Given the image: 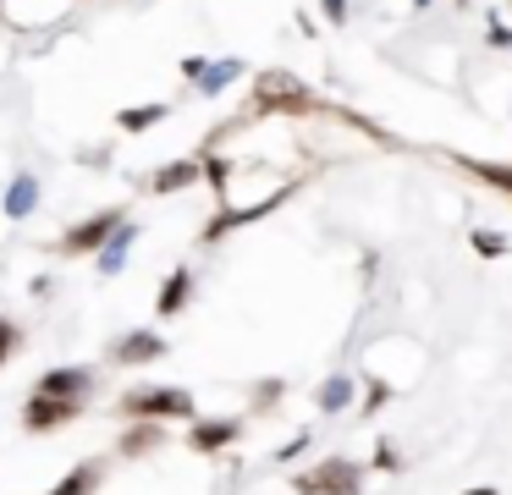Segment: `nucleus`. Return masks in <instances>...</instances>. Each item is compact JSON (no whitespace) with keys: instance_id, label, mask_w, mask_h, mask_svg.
<instances>
[{"instance_id":"nucleus-1","label":"nucleus","mask_w":512,"mask_h":495,"mask_svg":"<svg viewBox=\"0 0 512 495\" xmlns=\"http://www.w3.org/2000/svg\"><path fill=\"white\" fill-rule=\"evenodd\" d=\"M254 110L259 116H336V121H353L347 110H331L320 94H309L292 72H259L254 77Z\"/></svg>"},{"instance_id":"nucleus-2","label":"nucleus","mask_w":512,"mask_h":495,"mask_svg":"<svg viewBox=\"0 0 512 495\" xmlns=\"http://www.w3.org/2000/svg\"><path fill=\"white\" fill-rule=\"evenodd\" d=\"M122 418H193V396L182 385H144V391H127L122 396Z\"/></svg>"},{"instance_id":"nucleus-3","label":"nucleus","mask_w":512,"mask_h":495,"mask_svg":"<svg viewBox=\"0 0 512 495\" xmlns=\"http://www.w3.org/2000/svg\"><path fill=\"white\" fill-rule=\"evenodd\" d=\"M292 490L298 495H364V468L353 457H325L320 468L298 473Z\"/></svg>"},{"instance_id":"nucleus-4","label":"nucleus","mask_w":512,"mask_h":495,"mask_svg":"<svg viewBox=\"0 0 512 495\" xmlns=\"http://www.w3.org/2000/svg\"><path fill=\"white\" fill-rule=\"evenodd\" d=\"M83 413H89V402H83V396H45V391H34L23 402V429H28V435H50V429L78 424Z\"/></svg>"},{"instance_id":"nucleus-5","label":"nucleus","mask_w":512,"mask_h":495,"mask_svg":"<svg viewBox=\"0 0 512 495\" xmlns=\"http://www.w3.org/2000/svg\"><path fill=\"white\" fill-rule=\"evenodd\" d=\"M122 209H94V215H83L78 226H67L61 231V242H56V253L61 259H89V253H100V242L111 237L116 226H122Z\"/></svg>"},{"instance_id":"nucleus-6","label":"nucleus","mask_w":512,"mask_h":495,"mask_svg":"<svg viewBox=\"0 0 512 495\" xmlns=\"http://www.w3.org/2000/svg\"><path fill=\"white\" fill-rule=\"evenodd\" d=\"M292 193H298V182L276 187V193H270V198H259V204H243V209H226V204H221V209H215V215H210V226H204V242H221L226 231H237V226H254V220H265L270 209H281V204H287Z\"/></svg>"},{"instance_id":"nucleus-7","label":"nucleus","mask_w":512,"mask_h":495,"mask_svg":"<svg viewBox=\"0 0 512 495\" xmlns=\"http://www.w3.org/2000/svg\"><path fill=\"white\" fill-rule=\"evenodd\" d=\"M166 352H171V341L160 336V330H127V336L111 347V358L127 363V369H144V363H160Z\"/></svg>"},{"instance_id":"nucleus-8","label":"nucleus","mask_w":512,"mask_h":495,"mask_svg":"<svg viewBox=\"0 0 512 495\" xmlns=\"http://www.w3.org/2000/svg\"><path fill=\"white\" fill-rule=\"evenodd\" d=\"M34 391H45V396H83V402H89L94 369H89V363H61V369H45V374H39Z\"/></svg>"},{"instance_id":"nucleus-9","label":"nucleus","mask_w":512,"mask_h":495,"mask_svg":"<svg viewBox=\"0 0 512 495\" xmlns=\"http://www.w3.org/2000/svg\"><path fill=\"white\" fill-rule=\"evenodd\" d=\"M237 435H243V418H199V424L188 429V446L204 451V457H215V451L237 446Z\"/></svg>"},{"instance_id":"nucleus-10","label":"nucleus","mask_w":512,"mask_h":495,"mask_svg":"<svg viewBox=\"0 0 512 495\" xmlns=\"http://www.w3.org/2000/svg\"><path fill=\"white\" fill-rule=\"evenodd\" d=\"M133 242H138V220H122V226L111 231V237L100 242V253H94V270L111 281V275H122V264H127V253H133Z\"/></svg>"},{"instance_id":"nucleus-11","label":"nucleus","mask_w":512,"mask_h":495,"mask_svg":"<svg viewBox=\"0 0 512 495\" xmlns=\"http://www.w3.org/2000/svg\"><path fill=\"white\" fill-rule=\"evenodd\" d=\"M160 446H166V424H160V418H127L122 440H116L122 457H149V451H160Z\"/></svg>"},{"instance_id":"nucleus-12","label":"nucleus","mask_w":512,"mask_h":495,"mask_svg":"<svg viewBox=\"0 0 512 495\" xmlns=\"http://www.w3.org/2000/svg\"><path fill=\"white\" fill-rule=\"evenodd\" d=\"M193 182H204L199 160H166L155 176H149V193H188Z\"/></svg>"},{"instance_id":"nucleus-13","label":"nucleus","mask_w":512,"mask_h":495,"mask_svg":"<svg viewBox=\"0 0 512 495\" xmlns=\"http://www.w3.org/2000/svg\"><path fill=\"white\" fill-rule=\"evenodd\" d=\"M188 297H193V270H188V264H177V270L166 275V286H160V297H155V314L160 319H177L182 308H188Z\"/></svg>"},{"instance_id":"nucleus-14","label":"nucleus","mask_w":512,"mask_h":495,"mask_svg":"<svg viewBox=\"0 0 512 495\" xmlns=\"http://www.w3.org/2000/svg\"><path fill=\"white\" fill-rule=\"evenodd\" d=\"M0 209H6V220H28L39 209V176H12L6 182V198H0Z\"/></svg>"},{"instance_id":"nucleus-15","label":"nucleus","mask_w":512,"mask_h":495,"mask_svg":"<svg viewBox=\"0 0 512 495\" xmlns=\"http://www.w3.org/2000/svg\"><path fill=\"white\" fill-rule=\"evenodd\" d=\"M100 484H105V462H100V457H83L78 468H72L67 479L56 484V490H45V495H94Z\"/></svg>"},{"instance_id":"nucleus-16","label":"nucleus","mask_w":512,"mask_h":495,"mask_svg":"<svg viewBox=\"0 0 512 495\" xmlns=\"http://www.w3.org/2000/svg\"><path fill=\"white\" fill-rule=\"evenodd\" d=\"M353 396H358V385L347 380V374H331V380L314 391V407H320V413H347V407H353Z\"/></svg>"},{"instance_id":"nucleus-17","label":"nucleus","mask_w":512,"mask_h":495,"mask_svg":"<svg viewBox=\"0 0 512 495\" xmlns=\"http://www.w3.org/2000/svg\"><path fill=\"white\" fill-rule=\"evenodd\" d=\"M166 116H171L166 99H155V105H127V110H116V127L122 132H149V127H160Z\"/></svg>"},{"instance_id":"nucleus-18","label":"nucleus","mask_w":512,"mask_h":495,"mask_svg":"<svg viewBox=\"0 0 512 495\" xmlns=\"http://www.w3.org/2000/svg\"><path fill=\"white\" fill-rule=\"evenodd\" d=\"M232 77H243V61H204L199 72H193V88H199V94H221Z\"/></svg>"},{"instance_id":"nucleus-19","label":"nucleus","mask_w":512,"mask_h":495,"mask_svg":"<svg viewBox=\"0 0 512 495\" xmlns=\"http://www.w3.org/2000/svg\"><path fill=\"white\" fill-rule=\"evenodd\" d=\"M468 176H479V182L501 187V193H512V165H496V160H457Z\"/></svg>"},{"instance_id":"nucleus-20","label":"nucleus","mask_w":512,"mask_h":495,"mask_svg":"<svg viewBox=\"0 0 512 495\" xmlns=\"http://www.w3.org/2000/svg\"><path fill=\"white\" fill-rule=\"evenodd\" d=\"M468 242L479 248V259H507V253H512V242L501 237V231H490V226H474V231H468Z\"/></svg>"},{"instance_id":"nucleus-21","label":"nucleus","mask_w":512,"mask_h":495,"mask_svg":"<svg viewBox=\"0 0 512 495\" xmlns=\"http://www.w3.org/2000/svg\"><path fill=\"white\" fill-rule=\"evenodd\" d=\"M199 165H204V182L221 193V204H226V182H232V160H221V154H199Z\"/></svg>"},{"instance_id":"nucleus-22","label":"nucleus","mask_w":512,"mask_h":495,"mask_svg":"<svg viewBox=\"0 0 512 495\" xmlns=\"http://www.w3.org/2000/svg\"><path fill=\"white\" fill-rule=\"evenodd\" d=\"M17 352H23V325H17V319H0V369H6Z\"/></svg>"},{"instance_id":"nucleus-23","label":"nucleus","mask_w":512,"mask_h":495,"mask_svg":"<svg viewBox=\"0 0 512 495\" xmlns=\"http://www.w3.org/2000/svg\"><path fill=\"white\" fill-rule=\"evenodd\" d=\"M485 44H490V50H507V44H512V22L501 17V11L490 17V28H485Z\"/></svg>"},{"instance_id":"nucleus-24","label":"nucleus","mask_w":512,"mask_h":495,"mask_svg":"<svg viewBox=\"0 0 512 495\" xmlns=\"http://www.w3.org/2000/svg\"><path fill=\"white\" fill-rule=\"evenodd\" d=\"M386 402H391V385H380V380H375V385H369V396H364V413H380Z\"/></svg>"},{"instance_id":"nucleus-25","label":"nucleus","mask_w":512,"mask_h":495,"mask_svg":"<svg viewBox=\"0 0 512 495\" xmlns=\"http://www.w3.org/2000/svg\"><path fill=\"white\" fill-rule=\"evenodd\" d=\"M375 468H386V473H397V468H402V457H397V446H386V440H380V446H375Z\"/></svg>"},{"instance_id":"nucleus-26","label":"nucleus","mask_w":512,"mask_h":495,"mask_svg":"<svg viewBox=\"0 0 512 495\" xmlns=\"http://www.w3.org/2000/svg\"><path fill=\"white\" fill-rule=\"evenodd\" d=\"M276 402H281V380H265L254 391V407H276Z\"/></svg>"},{"instance_id":"nucleus-27","label":"nucleus","mask_w":512,"mask_h":495,"mask_svg":"<svg viewBox=\"0 0 512 495\" xmlns=\"http://www.w3.org/2000/svg\"><path fill=\"white\" fill-rule=\"evenodd\" d=\"M303 451H309V435H292L287 446L276 451V462H292V457H303Z\"/></svg>"},{"instance_id":"nucleus-28","label":"nucleus","mask_w":512,"mask_h":495,"mask_svg":"<svg viewBox=\"0 0 512 495\" xmlns=\"http://www.w3.org/2000/svg\"><path fill=\"white\" fill-rule=\"evenodd\" d=\"M320 11H325V22H336V28L347 22V0H320Z\"/></svg>"},{"instance_id":"nucleus-29","label":"nucleus","mask_w":512,"mask_h":495,"mask_svg":"<svg viewBox=\"0 0 512 495\" xmlns=\"http://www.w3.org/2000/svg\"><path fill=\"white\" fill-rule=\"evenodd\" d=\"M463 495H496V490H463Z\"/></svg>"},{"instance_id":"nucleus-30","label":"nucleus","mask_w":512,"mask_h":495,"mask_svg":"<svg viewBox=\"0 0 512 495\" xmlns=\"http://www.w3.org/2000/svg\"><path fill=\"white\" fill-rule=\"evenodd\" d=\"M413 6H419V11H424V6H430V0H413Z\"/></svg>"},{"instance_id":"nucleus-31","label":"nucleus","mask_w":512,"mask_h":495,"mask_svg":"<svg viewBox=\"0 0 512 495\" xmlns=\"http://www.w3.org/2000/svg\"><path fill=\"white\" fill-rule=\"evenodd\" d=\"M507 11H512V0H507Z\"/></svg>"}]
</instances>
